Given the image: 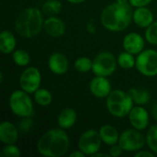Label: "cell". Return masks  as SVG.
<instances>
[{"mask_svg": "<svg viewBox=\"0 0 157 157\" xmlns=\"http://www.w3.org/2000/svg\"><path fill=\"white\" fill-rule=\"evenodd\" d=\"M33 99L36 104L40 107H48L52 102V95L46 88H39L33 94Z\"/></svg>", "mask_w": 157, "mask_h": 157, "instance_id": "22", "label": "cell"}, {"mask_svg": "<svg viewBox=\"0 0 157 157\" xmlns=\"http://www.w3.org/2000/svg\"><path fill=\"white\" fill-rule=\"evenodd\" d=\"M43 29L47 35L52 38H60L64 35L66 31V25L64 21L57 16L48 17L44 20Z\"/></svg>", "mask_w": 157, "mask_h": 157, "instance_id": "14", "label": "cell"}, {"mask_svg": "<svg viewBox=\"0 0 157 157\" xmlns=\"http://www.w3.org/2000/svg\"><path fill=\"white\" fill-rule=\"evenodd\" d=\"M145 38L137 32H130L126 34L122 40V47L124 51L132 54H139L144 50Z\"/></svg>", "mask_w": 157, "mask_h": 157, "instance_id": "12", "label": "cell"}, {"mask_svg": "<svg viewBox=\"0 0 157 157\" xmlns=\"http://www.w3.org/2000/svg\"><path fill=\"white\" fill-rule=\"evenodd\" d=\"M77 121V113L72 108H65L60 111L57 117L58 126L63 130L71 129Z\"/></svg>", "mask_w": 157, "mask_h": 157, "instance_id": "18", "label": "cell"}, {"mask_svg": "<svg viewBox=\"0 0 157 157\" xmlns=\"http://www.w3.org/2000/svg\"><path fill=\"white\" fill-rule=\"evenodd\" d=\"M33 120L31 117L21 118V121L18 122V131L20 133H27L29 132L33 127Z\"/></svg>", "mask_w": 157, "mask_h": 157, "instance_id": "30", "label": "cell"}, {"mask_svg": "<svg viewBox=\"0 0 157 157\" xmlns=\"http://www.w3.org/2000/svg\"><path fill=\"white\" fill-rule=\"evenodd\" d=\"M102 144L103 143L98 131L89 129L80 135L77 142V146L78 149L81 150L86 155L93 156L96 153L100 151Z\"/></svg>", "mask_w": 157, "mask_h": 157, "instance_id": "9", "label": "cell"}, {"mask_svg": "<svg viewBox=\"0 0 157 157\" xmlns=\"http://www.w3.org/2000/svg\"><path fill=\"white\" fill-rule=\"evenodd\" d=\"M144 38L150 44L157 45V20L154 21L144 32Z\"/></svg>", "mask_w": 157, "mask_h": 157, "instance_id": "28", "label": "cell"}, {"mask_svg": "<svg viewBox=\"0 0 157 157\" xmlns=\"http://www.w3.org/2000/svg\"><path fill=\"white\" fill-rule=\"evenodd\" d=\"M12 60L14 62L15 64H17V66H28L30 63V55L29 53L22 49H17L15 50L12 53Z\"/></svg>", "mask_w": 157, "mask_h": 157, "instance_id": "25", "label": "cell"}, {"mask_svg": "<svg viewBox=\"0 0 157 157\" xmlns=\"http://www.w3.org/2000/svg\"><path fill=\"white\" fill-rule=\"evenodd\" d=\"M155 155V154L154 152L150 151H146V150H140L138 152L135 153L134 156L135 157H154Z\"/></svg>", "mask_w": 157, "mask_h": 157, "instance_id": "33", "label": "cell"}, {"mask_svg": "<svg viewBox=\"0 0 157 157\" xmlns=\"http://www.w3.org/2000/svg\"><path fill=\"white\" fill-rule=\"evenodd\" d=\"M1 155L5 157H19L21 155V152L16 144H6L1 152Z\"/></svg>", "mask_w": 157, "mask_h": 157, "instance_id": "29", "label": "cell"}, {"mask_svg": "<svg viewBox=\"0 0 157 157\" xmlns=\"http://www.w3.org/2000/svg\"><path fill=\"white\" fill-rule=\"evenodd\" d=\"M134 102L129 92L121 89H114L106 98V106L108 111L116 118H124L129 115Z\"/></svg>", "mask_w": 157, "mask_h": 157, "instance_id": "4", "label": "cell"}, {"mask_svg": "<svg viewBox=\"0 0 157 157\" xmlns=\"http://www.w3.org/2000/svg\"><path fill=\"white\" fill-rule=\"evenodd\" d=\"M74 66H75V69L79 73H88L92 71L93 60L86 56L79 57L75 61Z\"/></svg>", "mask_w": 157, "mask_h": 157, "instance_id": "26", "label": "cell"}, {"mask_svg": "<svg viewBox=\"0 0 157 157\" xmlns=\"http://www.w3.org/2000/svg\"><path fill=\"white\" fill-rule=\"evenodd\" d=\"M20 89L26 91L29 94H34L41 84L40 71L35 66L27 67L20 75L18 80Z\"/></svg>", "mask_w": 157, "mask_h": 157, "instance_id": "10", "label": "cell"}, {"mask_svg": "<svg viewBox=\"0 0 157 157\" xmlns=\"http://www.w3.org/2000/svg\"><path fill=\"white\" fill-rule=\"evenodd\" d=\"M137 71L144 76L155 77L157 75V51L155 49L144 50L137 54L136 65Z\"/></svg>", "mask_w": 157, "mask_h": 157, "instance_id": "8", "label": "cell"}, {"mask_svg": "<svg viewBox=\"0 0 157 157\" xmlns=\"http://www.w3.org/2000/svg\"><path fill=\"white\" fill-rule=\"evenodd\" d=\"M94 157H97V156H105V157H110L109 155V154H105V153H100V152H98V153H96L94 155Z\"/></svg>", "mask_w": 157, "mask_h": 157, "instance_id": "37", "label": "cell"}, {"mask_svg": "<svg viewBox=\"0 0 157 157\" xmlns=\"http://www.w3.org/2000/svg\"><path fill=\"white\" fill-rule=\"evenodd\" d=\"M63 5L62 2L59 0H46L41 6V11L43 15L48 17L51 16H57L62 11Z\"/></svg>", "mask_w": 157, "mask_h": 157, "instance_id": "23", "label": "cell"}, {"mask_svg": "<svg viewBox=\"0 0 157 157\" xmlns=\"http://www.w3.org/2000/svg\"><path fill=\"white\" fill-rule=\"evenodd\" d=\"M132 6L130 4L118 2L107 6L100 14L101 25L109 31L120 32L125 30L132 21Z\"/></svg>", "mask_w": 157, "mask_h": 157, "instance_id": "1", "label": "cell"}, {"mask_svg": "<svg viewBox=\"0 0 157 157\" xmlns=\"http://www.w3.org/2000/svg\"><path fill=\"white\" fill-rule=\"evenodd\" d=\"M17 40L9 30H3L0 34V52L3 54H10L16 50Z\"/></svg>", "mask_w": 157, "mask_h": 157, "instance_id": "20", "label": "cell"}, {"mask_svg": "<svg viewBox=\"0 0 157 157\" xmlns=\"http://www.w3.org/2000/svg\"><path fill=\"white\" fill-rule=\"evenodd\" d=\"M98 132L102 140V143L105 144L106 145L111 146L119 143L121 134L119 133L118 130L114 126L110 124H105L100 127Z\"/></svg>", "mask_w": 157, "mask_h": 157, "instance_id": "19", "label": "cell"}, {"mask_svg": "<svg viewBox=\"0 0 157 157\" xmlns=\"http://www.w3.org/2000/svg\"><path fill=\"white\" fill-rule=\"evenodd\" d=\"M43 13L35 6L22 9L15 19L14 28L16 32L25 39L33 38L43 29Z\"/></svg>", "mask_w": 157, "mask_h": 157, "instance_id": "3", "label": "cell"}, {"mask_svg": "<svg viewBox=\"0 0 157 157\" xmlns=\"http://www.w3.org/2000/svg\"><path fill=\"white\" fill-rule=\"evenodd\" d=\"M48 67L54 75H64L69 69L68 58L60 52H52L48 59Z\"/></svg>", "mask_w": 157, "mask_h": 157, "instance_id": "15", "label": "cell"}, {"mask_svg": "<svg viewBox=\"0 0 157 157\" xmlns=\"http://www.w3.org/2000/svg\"><path fill=\"white\" fill-rule=\"evenodd\" d=\"M146 144L157 155V124L152 125L146 134Z\"/></svg>", "mask_w": 157, "mask_h": 157, "instance_id": "27", "label": "cell"}, {"mask_svg": "<svg viewBox=\"0 0 157 157\" xmlns=\"http://www.w3.org/2000/svg\"><path fill=\"white\" fill-rule=\"evenodd\" d=\"M66 1L71 3V4H74V5H79V4H82V3L86 2V0H66Z\"/></svg>", "mask_w": 157, "mask_h": 157, "instance_id": "36", "label": "cell"}, {"mask_svg": "<svg viewBox=\"0 0 157 157\" xmlns=\"http://www.w3.org/2000/svg\"><path fill=\"white\" fill-rule=\"evenodd\" d=\"M118 65L125 70L132 69L136 65V58L134 57V54H132L126 51L121 52L117 58Z\"/></svg>", "mask_w": 157, "mask_h": 157, "instance_id": "24", "label": "cell"}, {"mask_svg": "<svg viewBox=\"0 0 157 157\" xmlns=\"http://www.w3.org/2000/svg\"><path fill=\"white\" fill-rule=\"evenodd\" d=\"M116 2L120 4H129V0H116Z\"/></svg>", "mask_w": 157, "mask_h": 157, "instance_id": "38", "label": "cell"}, {"mask_svg": "<svg viewBox=\"0 0 157 157\" xmlns=\"http://www.w3.org/2000/svg\"><path fill=\"white\" fill-rule=\"evenodd\" d=\"M118 62L115 55L108 51L100 52L93 59L92 72L98 76H110L117 69Z\"/></svg>", "mask_w": 157, "mask_h": 157, "instance_id": "6", "label": "cell"}, {"mask_svg": "<svg viewBox=\"0 0 157 157\" xmlns=\"http://www.w3.org/2000/svg\"><path fill=\"white\" fill-rule=\"evenodd\" d=\"M22 89L15 90L9 97V109L12 113L19 118L32 117L34 114V105L32 98Z\"/></svg>", "mask_w": 157, "mask_h": 157, "instance_id": "5", "label": "cell"}, {"mask_svg": "<svg viewBox=\"0 0 157 157\" xmlns=\"http://www.w3.org/2000/svg\"><path fill=\"white\" fill-rule=\"evenodd\" d=\"M18 128L15 126L14 123L4 121L0 124V141L6 144H16L19 137Z\"/></svg>", "mask_w": 157, "mask_h": 157, "instance_id": "16", "label": "cell"}, {"mask_svg": "<svg viewBox=\"0 0 157 157\" xmlns=\"http://www.w3.org/2000/svg\"><path fill=\"white\" fill-rule=\"evenodd\" d=\"M128 92L132 97L135 105L144 106L150 101L151 98L150 92L144 87H133L131 88Z\"/></svg>", "mask_w": 157, "mask_h": 157, "instance_id": "21", "label": "cell"}, {"mask_svg": "<svg viewBox=\"0 0 157 157\" xmlns=\"http://www.w3.org/2000/svg\"><path fill=\"white\" fill-rule=\"evenodd\" d=\"M118 144L124 152L136 153L146 144V137L139 130L127 129L121 133Z\"/></svg>", "mask_w": 157, "mask_h": 157, "instance_id": "7", "label": "cell"}, {"mask_svg": "<svg viewBox=\"0 0 157 157\" xmlns=\"http://www.w3.org/2000/svg\"><path fill=\"white\" fill-rule=\"evenodd\" d=\"M132 21L138 28L146 29L155 21V16L152 10L147 6L136 7L133 10Z\"/></svg>", "mask_w": 157, "mask_h": 157, "instance_id": "17", "label": "cell"}, {"mask_svg": "<svg viewBox=\"0 0 157 157\" xmlns=\"http://www.w3.org/2000/svg\"><path fill=\"white\" fill-rule=\"evenodd\" d=\"M153 0H129V4L136 8V7H141V6H147L152 3Z\"/></svg>", "mask_w": 157, "mask_h": 157, "instance_id": "32", "label": "cell"}, {"mask_svg": "<svg viewBox=\"0 0 157 157\" xmlns=\"http://www.w3.org/2000/svg\"><path fill=\"white\" fill-rule=\"evenodd\" d=\"M70 147V139L65 130L53 128L43 133L37 143L39 154L45 157H61Z\"/></svg>", "mask_w": 157, "mask_h": 157, "instance_id": "2", "label": "cell"}, {"mask_svg": "<svg viewBox=\"0 0 157 157\" xmlns=\"http://www.w3.org/2000/svg\"><path fill=\"white\" fill-rule=\"evenodd\" d=\"M122 148L121 147V145L119 144H113L109 147V154L111 157H119L122 155Z\"/></svg>", "mask_w": 157, "mask_h": 157, "instance_id": "31", "label": "cell"}, {"mask_svg": "<svg viewBox=\"0 0 157 157\" xmlns=\"http://www.w3.org/2000/svg\"><path fill=\"white\" fill-rule=\"evenodd\" d=\"M129 121L132 128L139 130V131H144L145 130L150 121V116L145 108L143 106H135L132 108L131 112L128 115Z\"/></svg>", "mask_w": 157, "mask_h": 157, "instance_id": "11", "label": "cell"}, {"mask_svg": "<svg viewBox=\"0 0 157 157\" xmlns=\"http://www.w3.org/2000/svg\"><path fill=\"white\" fill-rule=\"evenodd\" d=\"M86 156L81 150H75V151H74V152H72L71 154H70V157H85Z\"/></svg>", "mask_w": 157, "mask_h": 157, "instance_id": "35", "label": "cell"}, {"mask_svg": "<svg viewBox=\"0 0 157 157\" xmlns=\"http://www.w3.org/2000/svg\"><path fill=\"white\" fill-rule=\"evenodd\" d=\"M89 90L98 98H107L112 91L110 81L106 76L96 75L89 83Z\"/></svg>", "mask_w": 157, "mask_h": 157, "instance_id": "13", "label": "cell"}, {"mask_svg": "<svg viewBox=\"0 0 157 157\" xmlns=\"http://www.w3.org/2000/svg\"><path fill=\"white\" fill-rule=\"evenodd\" d=\"M151 115L153 117V119L157 121V101L152 106V109H151Z\"/></svg>", "mask_w": 157, "mask_h": 157, "instance_id": "34", "label": "cell"}]
</instances>
